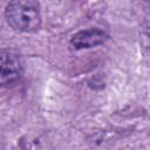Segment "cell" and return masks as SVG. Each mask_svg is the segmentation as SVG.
Instances as JSON below:
<instances>
[{
	"instance_id": "cell-1",
	"label": "cell",
	"mask_w": 150,
	"mask_h": 150,
	"mask_svg": "<svg viewBox=\"0 0 150 150\" xmlns=\"http://www.w3.org/2000/svg\"><path fill=\"white\" fill-rule=\"evenodd\" d=\"M5 18L11 28L23 33H35L41 28L42 23L40 4L33 0L8 2Z\"/></svg>"
},
{
	"instance_id": "cell-2",
	"label": "cell",
	"mask_w": 150,
	"mask_h": 150,
	"mask_svg": "<svg viewBox=\"0 0 150 150\" xmlns=\"http://www.w3.org/2000/svg\"><path fill=\"white\" fill-rule=\"evenodd\" d=\"M23 70V59L16 50H0V88L13 84L18 80H20Z\"/></svg>"
},
{
	"instance_id": "cell-3",
	"label": "cell",
	"mask_w": 150,
	"mask_h": 150,
	"mask_svg": "<svg viewBox=\"0 0 150 150\" xmlns=\"http://www.w3.org/2000/svg\"><path fill=\"white\" fill-rule=\"evenodd\" d=\"M108 34L98 28H90L84 29L75 33L69 42V46L71 49L79 50V49H88L96 46H100L108 40Z\"/></svg>"
}]
</instances>
